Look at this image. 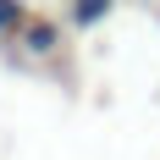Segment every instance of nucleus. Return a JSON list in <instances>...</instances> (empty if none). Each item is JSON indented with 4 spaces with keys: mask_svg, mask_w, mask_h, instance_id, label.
Segmentation results:
<instances>
[{
    "mask_svg": "<svg viewBox=\"0 0 160 160\" xmlns=\"http://www.w3.org/2000/svg\"><path fill=\"white\" fill-rule=\"evenodd\" d=\"M22 50H28V55H55V50H61V28H55V22H28V28H22Z\"/></svg>",
    "mask_w": 160,
    "mask_h": 160,
    "instance_id": "obj_1",
    "label": "nucleus"
},
{
    "mask_svg": "<svg viewBox=\"0 0 160 160\" xmlns=\"http://www.w3.org/2000/svg\"><path fill=\"white\" fill-rule=\"evenodd\" d=\"M111 6H116V0H72V22H78V28H94Z\"/></svg>",
    "mask_w": 160,
    "mask_h": 160,
    "instance_id": "obj_2",
    "label": "nucleus"
},
{
    "mask_svg": "<svg viewBox=\"0 0 160 160\" xmlns=\"http://www.w3.org/2000/svg\"><path fill=\"white\" fill-rule=\"evenodd\" d=\"M22 28H28L22 0H0V39H6V33H22Z\"/></svg>",
    "mask_w": 160,
    "mask_h": 160,
    "instance_id": "obj_3",
    "label": "nucleus"
}]
</instances>
